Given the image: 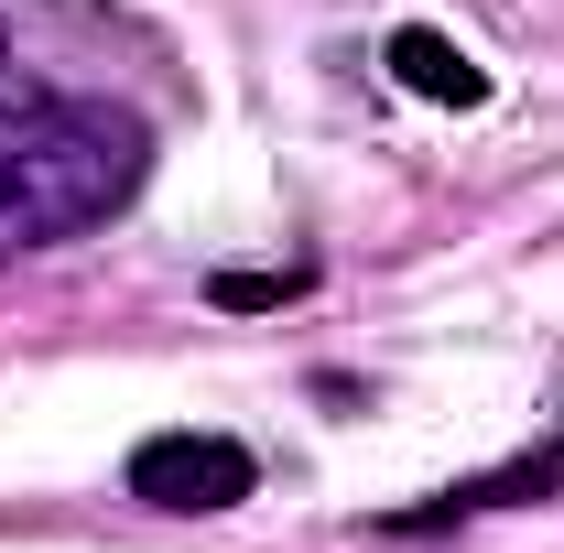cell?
Here are the masks:
<instances>
[{"instance_id":"2","label":"cell","mask_w":564,"mask_h":553,"mask_svg":"<svg viewBox=\"0 0 564 553\" xmlns=\"http://www.w3.org/2000/svg\"><path fill=\"white\" fill-rule=\"evenodd\" d=\"M131 499H152V510H239L250 499V445H228V434H152L131 456Z\"/></svg>"},{"instance_id":"1","label":"cell","mask_w":564,"mask_h":553,"mask_svg":"<svg viewBox=\"0 0 564 553\" xmlns=\"http://www.w3.org/2000/svg\"><path fill=\"white\" fill-rule=\"evenodd\" d=\"M152 141L109 98H11L0 109V272L66 250L141 196Z\"/></svg>"},{"instance_id":"4","label":"cell","mask_w":564,"mask_h":553,"mask_svg":"<svg viewBox=\"0 0 564 553\" xmlns=\"http://www.w3.org/2000/svg\"><path fill=\"white\" fill-rule=\"evenodd\" d=\"M282 293H304V272H228V282H217L228 315H261V304H282Z\"/></svg>"},{"instance_id":"3","label":"cell","mask_w":564,"mask_h":553,"mask_svg":"<svg viewBox=\"0 0 564 553\" xmlns=\"http://www.w3.org/2000/svg\"><path fill=\"white\" fill-rule=\"evenodd\" d=\"M391 76H402L413 98H434V109H478V98H489V76L467 66V44H445L434 22H402V33H391Z\"/></svg>"},{"instance_id":"5","label":"cell","mask_w":564,"mask_h":553,"mask_svg":"<svg viewBox=\"0 0 564 553\" xmlns=\"http://www.w3.org/2000/svg\"><path fill=\"white\" fill-rule=\"evenodd\" d=\"M0 55H11V33H0Z\"/></svg>"}]
</instances>
